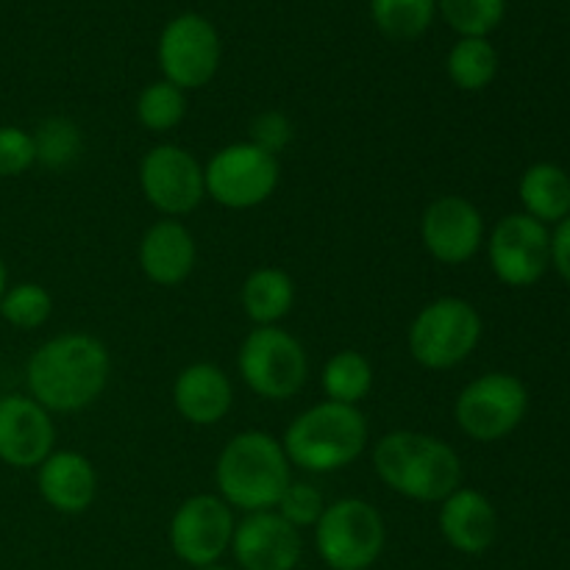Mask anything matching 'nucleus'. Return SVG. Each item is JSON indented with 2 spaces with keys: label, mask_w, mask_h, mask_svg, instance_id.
Listing matches in <instances>:
<instances>
[{
  "label": "nucleus",
  "mask_w": 570,
  "mask_h": 570,
  "mask_svg": "<svg viewBox=\"0 0 570 570\" xmlns=\"http://www.w3.org/2000/svg\"><path fill=\"white\" fill-rule=\"evenodd\" d=\"M184 115H187V92L178 89L170 81H154L139 92L137 98V120L139 126L148 128L154 134L173 131L181 126Z\"/></svg>",
  "instance_id": "a878e982"
},
{
  "label": "nucleus",
  "mask_w": 570,
  "mask_h": 570,
  "mask_svg": "<svg viewBox=\"0 0 570 570\" xmlns=\"http://www.w3.org/2000/svg\"><path fill=\"white\" fill-rule=\"evenodd\" d=\"M421 239L440 265H465L484 245L482 212L462 195H440L423 209Z\"/></svg>",
  "instance_id": "4468645a"
},
{
  "label": "nucleus",
  "mask_w": 570,
  "mask_h": 570,
  "mask_svg": "<svg viewBox=\"0 0 570 570\" xmlns=\"http://www.w3.org/2000/svg\"><path fill=\"white\" fill-rule=\"evenodd\" d=\"M111 354L95 334L65 332L39 345L26 365L28 395L53 415L92 406L109 387Z\"/></svg>",
  "instance_id": "f257e3e1"
},
{
  "label": "nucleus",
  "mask_w": 570,
  "mask_h": 570,
  "mask_svg": "<svg viewBox=\"0 0 570 570\" xmlns=\"http://www.w3.org/2000/svg\"><path fill=\"white\" fill-rule=\"evenodd\" d=\"M551 265L570 287V215L557 223L554 234H551Z\"/></svg>",
  "instance_id": "473e14b6"
},
{
  "label": "nucleus",
  "mask_w": 570,
  "mask_h": 570,
  "mask_svg": "<svg viewBox=\"0 0 570 570\" xmlns=\"http://www.w3.org/2000/svg\"><path fill=\"white\" fill-rule=\"evenodd\" d=\"M228 551L243 570H295L304 554V540L276 510L248 512L234 527Z\"/></svg>",
  "instance_id": "2eb2a0df"
},
{
  "label": "nucleus",
  "mask_w": 570,
  "mask_h": 570,
  "mask_svg": "<svg viewBox=\"0 0 570 570\" xmlns=\"http://www.w3.org/2000/svg\"><path fill=\"white\" fill-rule=\"evenodd\" d=\"M387 527L371 501L337 499L315 523V549L328 570H367L379 562Z\"/></svg>",
  "instance_id": "0eeeda50"
},
{
  "label": "nucleus",
  "mask_w": 570,
  "mask_h": 570,
  "mask_svg": "<svg viewBox=\"0 0 570 570\" xmlns=\"http://www.w3.org/2000/svg\"><path fill=\"white\" fill-rule=\"evenodd\" d=\"M488 259L507 287H532L551 265V232L534 217L515 212L495 223L488 239Z\"/></svg>",
  "instance_id": "f8f14e48"
},
{
  "label": "nucleus",
  "mask_w": 570,
  "mask_h": 570,
  "mask_svg": "<svg viewBox=\"0 0 570 570\" xmlns=\"http://www.w3.org/2000/svg\"><path fill=\"white\" fill-rule=\"evenodd\" d=\"M482 332V315L471 301L443 295L417 312L406 332V345L412 360L426 371H451L476 351Z\"/></svg>",
  "instance_id": "39448f33"
},
{
  "label": "nucleus",
  "mask_w": 570,
  "mask_h": 570,
  "mask_svg": "<svg viewBox=\"0 0 570 570\" xmlns=\"http://www.w3.org/2000/svg\"><path fill=\"white\" fill-rule=\"evenodd\" d=\"M438 6L460 37H488L507 11V0H438Z\"/></svg>",
  "instance_id": "c85d7f7f"
},
{
  "label": "nucleus",
  "mask_w": 570,
  "mask_h": 570,
  "mask_svg": "<svg viewBox=\"0 0 570 570\" xmlns=\"http://www.w3.org/2000/svg\"><path fill=\"white\" fill-rule=\"evenodd\" d=\"M56 443L50 412L31 395H0V462L11 468H39Z\"/></svg>",
  "instance_id": "dca6fc26"
},
{
  "label": "nucleus",
  "mask_w": 570,
  "mask_h": 570,
  "mask_svg": "<svg viewBox=\"0 0 570 570\" xmlns=\"http://www.w3.org/2000/svg\"><path fill=\"white\" fill-rule=\"evenodd\" d=\"M438 14V0H371V17L379 31L399 42L423 37Z\"/></svg>",
  "instance_id": "393cba45"
},
{
  "label": "nucleus",
  "mask_w": 570,
  "mask_h": 570,
  "mask_svg": "<svg viewBox=\"0 0 570 570\" xmlns=\"http://www.w3.org/2000/svg\"><path fill=\"white\" fill-rule=\"evenodd\" d=\"M37 165L33 134L20 126H0V178H14Z\"/></svg>",
  "instance_id": "7c9ffc66"
},
{
  "label": "nucleus",
  "mask_w": 570,
  "mask_h": 570,
  "mask_svg": "<svg viewBox=\"0 0 570 570\" xmlns=\"http://www.w3.org/2000/svg\"><path fill=\"white\" fill-rule=\"evenodd\" d=\"M159 67L178 89H200L220 70V37L200 14H178L159 37Z\"/></svg>",
  "instance_id": "ddd939ff"
},
{
  "label": "nucleus",
  "mask_w": 570,
  "mask_h": 570,
  "mask_svg": "<svg viewBox=\"0 0 570 570\" xmlns=\"http://www.w3.org/2000/svg\"><path fill=\"white\" fill-rule=\"evenodd\" d=\"M139 271L156 287H178L198 265V245L181 220L161 217L139 239Z\"/></svg>",
  "instance_id": "f3484780"
},
{
  "label": "nucleus",
  "mask_w": 570,
  "mask_h": 570,
  "mask_svg": "<svg viewBox=\"0 0 570 570\" xmlns=\"http://www.w3.org/2000/svg\"><path fill=\"white\" fill-rule=\"evenodd\" d=\"M367 438L371 429L360 406L321 401L289 421L282 445L289 465L306 473H334L365 454Z\"/></svg>",
  "instance_id": "20e7f679"
},
{
  "label": "nucleus",
  "mask_w": 570,
  "mask_h": 570,
  "mask_svg": "<svg viewBox=\"0 0 570 570\" xmlns=\"http://www.w3.org/2000/svg\"><path fill=\"white\" fill-rule=\"evenodd\" d=\"M445 72L462 92H482L499 76V53L488 37H460L449 50Z\"/></svg>",
  "instance_id": "b1692460"
},
{
  "label": "nucleus",
  "mask_w": 570,
  "mask_h": 570,
  "mask_svg": "<svg viewBox=\"0 0 570 570\" xmlns=\"http://www.w3.org/2000/svg\"><path fill=\"white\" fill-rule=\"evenodd\" d=\"M373 382H376V373H373L371 360L354 348L332 354L321 371L323 395L334 404L360 406L371 395Z\"/></svg>",
  "instance_id": "5701e85b"
},
{
  "label": "nucleus",
  "mask_w": 570,
  "mask_h": 570,
  "mask_svg": "<svg viewBox=\"0 0 570 570\" xmlns=\"http://www.w3.org/2000/svg\"><path fill=\"white\" fill-rule=\"evenodd\" d=\"M139 189L159 215L178 220L204 204V165L181 145L161 142L139 161Z\"/></svg>",
  "instance_id": "9d476101"
},
{
  "label": "nucleus",
  "mask_w": 570,
  "mask_h": 570,
  "mask_svg": "<svg viewBox=\"0 0 570 570\" xmlns=\"http://www.w3.org/2000/svg\"><path fill=\"white\" fill-rule=\"evenodd\" d=\"M239 304L254 326H278L293 312L295 282L287 271L262 265L245 276Z\"/></svg>",
  "instance_id": "412c9836"
},
{
  "label": "nucleus",
  "mask_w": 570,
  "mask_h": 570,
  "mask_svg": "<svg viewBox=\"0 0 570 570\" xmlns=\"http://www.w3.org/2000/svg\"><path fill=\"white\" fill-rule=\"evenodd\" d=\"M37 488L50 510L61 515H81L95 504L98 473L81 451H53L37 468Z\"/></svg>",
  "instance_id": "aec40b11"
},
{
  "label": "nucleus",
  "mask_w": 570,
  "mask_h": 570,
  "mask_svg": "<svg viewBox=\"0 0 570 570\" xmlns=\"http://www.w3.org/2000/svg\"><path fill=\"white\" fill-rule=\"evenodd\" d=\"M237 518L217 493L189 495L170 518V549L184 566L195 570L215 566L232 549Z\"/></svg>",
  "instance_id": "9b49d317"
},
{
  "label": "nucleus",
  "mask_w": 570,
  "mask_h": 570,
  "mask_svg": "<svg viewBox=\"0 0 570 570\" xmlns=\"http://www.w3.org/2000/svg\"><path fill=\"white\" fill-rule=\"evenodd\" d=\"M33 145H37L39 165L61 170L81 156L83 137L70 117H45L33 131Z\"/></svg>",
  "instance_id": "bb28decb"
},
{
  "label": "nucleus",
  "mask_w": 570,
  "mask_h": 570,
  "mask_svg": "<svg viewBox=\"0 0 570 570\" xmlns=\"http://www.w3.org/2000/svg\"><path fill=\"white\" fill-rule=\"evenodd\" d=\"M50 312H53V298L37 282L11 284L0 301V317L20 332H33V328L45 326Z\"/></svg>",
  "instance_id": "cd10ccee"
},
{
  "label": "nucleus",
  "mask_w": 570,
  "mask_h": 570,
  "mask_svg": "<svg viewBox=\"0 0 570 570\" xmlns=\"http://www.w3.org/2000/svg\"><path fill=\"white\" fill-rule=\"evenodd\" d=\"M518 198L523 204V215L543 226L566 220L570 215V176L551 161H538L521 176Z\"/></svg>",
  "instance_id": "4be33fe9"
},
{
  "label": "nucleus",
  "mask_w": 570,
  "mask_h": 570,
  "mask_svg": "<svg viewBox=\"0 0 570 570\" xmlns=\"http://www.w3.org/2000/svg\"><path fill=\"white\" fill-rule=\"evenodd\" d=\"M204 178L206 195L217 206L248 212L273 198L282 181V159L245 139L217 150L204 165Z\"/></svg>",
  "instance_id": "6e6552de"
},
{
  "label": "nucleus",
  "mask_w": 570,
  "mask_h": 570,
  "mask_svg": "<svg viewBox=\"0 0 570 570\" xmlns=\"http://www.w3.org/2000/svg\"><path fill=\"white\" fill-rule=\"evenodd\" d=\"M529 410V390L504 371L473 379L454 401V421L476 443H495L515 432Z\"/></svg>",
  "instance_id": "1a4fd4ad"
},
{
  "label": "nucleus",
  "mask_w": 570,
  "mask_h": 570,
  "mask_svg": "<svg viewBox=\"0 0 570 570\" xmlns=\"http://www.w3.org/2000/svg\"><path fill=\"white\" fill-rule=\"evenodd\" d=\"M6 289H9V271H6V262L0 259V301H3Z\"/></svg>",
  "instance_id": "72a5a7b5"
},
{
  "label": "nucleus",
  "mask_w": 570,
  "mask_h": 570,
  "mask_svg": "<svg viewBox=\"0 0 570 570\" xmlns=\"http://www.w3.org/2000/svg\"><path fill=\"white\" fill-rule=\"evenodd\" d=\"M293 122L282 111H262L250 122V142L259 145L262 150H267L273 156H282L289 148V142H293Z\"/></svg>",
  "instance_id": "2f4dec72"
},
{
  "label": "nucleus",
  "mask_w": 570,
  "mask_h": 570,
  "mask_svg": "<svg viewBox=\"0 0 570 570\" xmlns=\"http://www.w3.org/2000/svg\"><path fill=\"white\" fill-rule=\"evenodd\" d=\"M237 371L254 395L265 401H287L304 390L309 379V356L301 340L282 326H256L239 345Z\"/></svg>",
  "instance_id": "423d86ee"
},
{
  "label": "nucleus",
  "mask_w": 570,
  "mask_h": 570,
  "mask_svg": "<svg viewBox=\"0 0 570 570\" xmlns=\"http://www.w3.org/2000/svg\"><path fill=\"white\" fill-rule=\"evenodd\" d=\"M198 570H228V568H223L220 562H215V566H206V568H198Z\"/></svg>",
  "instance_id": "f704fd0d"
},
{
  "label": "nucleus",
  "mask_w": 570,
  "mask_h": 570,
  "mask_svg": "<svg viewBox=\"0 0 570 570\" xmlns=\"http://www.w3.org/2000/svg\"><path fill=\"white\" fill-rule=\"evenodd\" d=\"M373 471L393 493L421 504H440L462 488V460L434 434L399 429L373 445Z\"/></svg>",
  "instance_id": "f03ea898"
},
{
  "label": "nucleus",
  "mask_w": 570,
  "mask_h": 570,
  "mask_svg": "<svg viewBox=\"0 0 570 570\" xmlns=\"http://www.w3.org/2000/svg\"><path fill=\"white\" fill-rule=\"evenodd\" d=\"M440 534L454 551L468 557L484 554L499 534V512L493 501L473 488H456L449 499L440 501Z\"/></svg>",
  "instance_id": "a211bd4d"
},
{
  "label": "nucleus",
  "mask_w": 570,
  "mask_h": 570,
  "mask_svg": "<svg viewBox=\"0 0 570 570\" xmlns=\"http://www.w3.org/2000/svg\"><path fill=\"white\" fill-rule=\"evenodd\" d=\"M323 510H326V499L317 490V484L312 482H289V488L284 490L282 501L276 504V512L284 518L287 523H293L295 529H306L321 521Z\"/></svg>",
  "instance_id": "c756f323"
},
{
  "label": "nucleus",
  "mask_w": 570,
  "mask_h": 570,
  "mask_svg": "<svg viewBox=\"0 0 570 570\" xmlns=\"http://www.w3.org/2000/svg\"><path fill=\"white\" fill-rule=\"evenodd\" d=\"M293 482V465L284 454L282 440L267 432H239L223 445L215 465L217 495L232 510H276L284 490Z\"/></svg>",
  "instance_id": "7ed1b4c3"
},
{
  "label": "nucleus",
  "mask_w": 570,
  "mask_h": 570,
  "mask_svg": "<svg viewBox=\"0 0 570 570\" xmlns=\"http://www.w3.org/2000/svg\"><path fill=\"white\" fill-rule=\"evenodd\" d=\"M234 384L223 367L193 362L173 382V406L193 426H215L232 412Z\"/></svg>",
  "instance_id": "6ab92c4d"
}]
</instances>
